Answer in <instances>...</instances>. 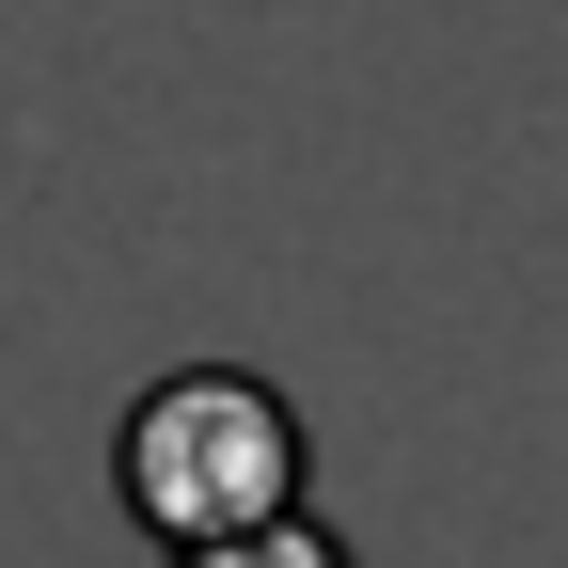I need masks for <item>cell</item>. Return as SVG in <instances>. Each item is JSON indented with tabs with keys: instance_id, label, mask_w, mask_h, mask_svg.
Returning <instances> with one entry per match:
<instances>
[{
	"instance_id": "cell-1",
	"label": "cell",
	"mask_w": 568,
	"mask_h": 568,
	"mask_svg": "<svg viewBox=\"0 0 568 568\" xmlns=\"http://www.w3.org/2000/svg\"><path fill=\"white\" fill-rule=\"evenodd\" d=\"M111 489H126V521L159 537V552L301 521V489H316L301 395L253 379V364H174V379H142L126 426H111Z\"/></svg>"
},
{
	"instance_id": "cell-2",
	"label": "cell",
	"mask_w": 568,
	"mask_h": 568,
	"mask_svg": "<svg viewBox=\"0 0 568 568\" xmlns=\"http://www.w3.org/2000/svg\"><path fill=\"white\" fill-rule=\"evenodd\" d=\"M174 568H364V552H347L316 506L301 521H253V537H205V552H174Z\"/></svg>"
}]
</instances>
